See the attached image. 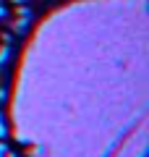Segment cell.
Masks as SVG:
<instances>
[{"instance_id":"5","label":"cell","mask_w":149,"mask_h":157,"mask_svg":"<svg viewBox=\"0 0 149 157\" xmlns=\"http://www.w3.org/2000/svg\"><path fill=\"white\" fill-rule=\"evenodd\" d=\"M8 152H11V149L6 147V141H0V157H8Z\"/></svg>"},{"instance_id":"7","label":"cell","mask_w":149,"mask_h":157,"mask_svg":"<svg viewBox=\"0 0 149 157\" xmlns=\"http://www.w3.org/2000/svg\"><path fill=\"white\" fill-rule=\"evenodd\" d=\"M8 157H18V155H11V152H8Z\"/></svg>"},{"instance_id":"1","label":"cell","mask_w":149,"mask_h":157,"mask_svg":"<svg viewBox=\"0 0 149 157\" xmlns=\"http://www.w3.org/2000/svg\"><path fill=\"white\" fill-rule=\"evenodd\" d=\"M29 21H32V18H26V16H18L16 21L11 24V29H13L16 34H26V29H29Z\"/></svg>"},{"instance_id":"3","label":"cell","mask_w":149,"mask_h":157,"mask_svg":"<svg viewBox=\"0 0 149 157\" xmlns=\"http://www.w3.org/2000/svg\"><path fill=\"white\" fill-rule=\"evenodd\" d=\"M6 136H8V121H6V115L0 113V141H6Z\"/></svg>"},{"instance_id":"2","label":"cell","mask_w":149,"mask_h":157,"mask_svg":"<svg viewBox=\"0 0 149 157\" xmlns=\"http://www.w3.org/2000/svg\"><path fill=\"white\" fill-rule=\"evenodd\" d=\"M11 55H13V50H11V45H3V47H0V68L6 66L8 60H11Z\"/></svg>"},{"instance_id":"6","label":"cell","mask_w":149,"mask_h":157,"mask_svg":"<svg viewBox=\"0 0 149 157\" xmlns=\"http://www.w3.org/2000/svg\"><path fill=\"white\" fill-rule=\"evenodd\" d=\"M6 100H8V92L3 89V86H0V102H6Z\"/></svg>"},{"instance_id":"4","label":"cell","mask_w":149,"mask_h":157,"mask_svg":"<svg viewBox=\"0 0 149 157\" xmlns=\"http://www.w3.org/2000/svg\"><path fill=\"white\" fill-rule=\"evenodd\" d=\"M6 18H8V8L0 3V21H6Z\"/></svg>"}]
</instances>
